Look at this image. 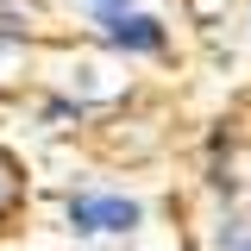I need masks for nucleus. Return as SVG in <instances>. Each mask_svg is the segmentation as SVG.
Instances as JSON below:
<instances>
[{
	"label": "nucleus",
	"instance_id": "f257e3e1",
	"mask_svg": "<svg viewBox=\"0 0 251 251\" xmlns=\"http://www.w3.org/2000/svg\"><path fill=\"white\" fill-rule=\"evenodd\" d=\"M69 226L75 232H132L138 226V201L126 195H69Z\"/></svg>",
	"mask_w": 251,
	"mask_h": 251
},
{
	"label": "nucleus",
	"instance_id": "f03ea898",
	"mask_svg": "<svg viewBox=\"0 0 251 251\" xmlns=\"http://www.w3.org/2000/svg\"><path fill=\"white\" fill-rule=\"evenodd\" d=\"M100 31H107V44L113 50H163V25H157L151 13H100Z\"/></svg>",
	"mask_w": 251,
	"mask_h": 251
},
{
	"label": "nucleus",
	"instance_id": "7ed1b4c3",
	"mask_svg": "<svg viewBox=\"0 0 251 251\" xmlns=\"http://www.w3.org/2000/svg\"><path fill=\"white\" fill-rule=\"evenodd\" d=\"M19 195H25V176H19V163H13V157L0 151V214H6Z\"/></svg>",
	"mask_w": 251,
	"mask_h": 251
},
{
	"label": "nucleus",
	"instance_id": "20e7f679",
	"mask_svg": "<svg viewBox=\"0 0 251 251\" xmlns=\"http://www.w3.org/2000/svg\"><path fill=\"white\" fill-rule=\"evenodd\" d=\"M120 6H126V0H94V13H120Z\"/></svg>",
	"mask_w": 251,
	"mask_h": 251
}]
</instances>
